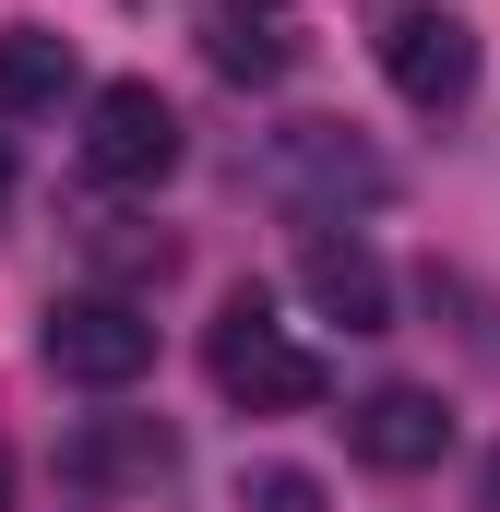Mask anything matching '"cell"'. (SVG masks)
<instances>
[{
  "label": "cell",
  "instance_id": "obj_1",
  "mask_svg": "<svg viewBox=\"0 0 500 512\" xmlns=\"http://www.w3.org/2000/svg\"><path fill=\"white\" fill-rule=\"evenodd\" d=\"M203 370H215V393L227 405H250V417H286V405H322V358L274 322V298L262 286H239L227 310H215V334H203Z\"/></svg>",
  "mask_w": 500,
  "mask_h": 512
},
{
  "label": "cell",
  "instance_id": "obj_2",
  "mask_svg": "<svg viewBox=\"0 0 500 512\" xmlns=\"http://www.w3.org/2000/svg\"><path fill=\"white\" fill-rule=\"evenodd\" d=\"M262 179H274V203H286V215H310V227H334L346 203H381V155H370L346 120H286Z\"/></svg>",
  "mask_w": 500,
  "mask_h": 512
},
{
  "label": "cell",
  "instance_id": "obj_3",
  "mask_svg": "<svg viewBox=\"0 0 500 512\" xmlns=\"http://www.w3.org/2000/svg\"><path fill=\"white\" fill-rule=\"evenodd\" d=\"M36 346H48V370H60V382H84V393H120V382H143V370H155V322L131 310L120 286H84V298H60Z\"/></svg>",
  "mask_w": 500,
  "mask_h": 512
},
{
  "label": "cell",
  "instance_id": "obj_4",
  "mask_svg": "<svg viewBox=\"0 0 500 512\" xmlns=\"http://www.w3.org/2000/svg\"><path fill=\"white\" fill-rule=\"evenodd\" d=\"M167 167H179V108L155 84H96V108H84V179L155 191Z\"/></svg>",
  "mask_w": 500,
  "mask_h": 512
},
{
  "label": "cell",
  "instance_id": "obj_5",
  "mask_svg": "<svg viewBox=\"0 0 500 512\" xmlns=\"http://www.w3.org/2000/svg\"><path fill=\"white\" fill-rule=\"evenodd\" d=\"M381 72H393V96H405V108H429V120H441V108H465V96H477V24L417 0V12H393V24H381Z\"/></svg>",
  "mask_w": 500,
  "mask_h": 512
},
{
  "label": "cell",
  "instance_id": "obj_6",
  "mask_svg": "<svg viewBox=\"0 0 500 512\" xmlns=\"http://www.w3.org/2000/svg\"><path fill=\"white\" fill-rule=\"evenodd\" d=\"M60 477H72L84 501H143V489L179 477V429H167V417H84V429L60 441Z\"/></svg>",
  "mask_w": 500,
  "mask_h": 512
},
{
  "label": "cell",
  "instance_id": "obj_7",
  "mask_svg": "<svg viewBox=\"0 0 500 512\" xmlns=\"http://www.w3.org/2000/svg\"><path fill=\"white\" fill-rule=\"evenodd\" d=\"M346 441H358V465H381V477H429L441 453H453V405L417 382H381L346 405Z\"/></svg>",
  "mask_w": 500,
  "mask_h": 512
},
{
  "label": "cell",
  "instance_id": "obj_8",
  "mask_svg": "<svg viewBox=\"0 0 500 512\" xmlns=\"http://www.w3.org/2000/svg\"><path fill=\"white\" fill-rule=\"evenodd\" d=\"M298 286H310V310L346 322V334H381V322H393V274H381V251L358 227H310V239H298Z\"/></svg>",
  "mask_w": 500,
  "mask_h": 512
},
{
  "label": "cell",
  "instance_id": "obj_9",
  "mask_svg": "<svg viewBox=\"0 0 500 512\" xmlns=\"http://www.w3.org/2000/svg\"><path fill=\"white\" fill-rule=\"evenodd\" d=\"M72 96V36L48 24H0V120H36Z\"/></svg>",
  "mask_w": 500,
  "mask_h": 512
},
{
  "label": "cell",
  "instance_id": "obj_10",
  "mask_svg": "<svg viewBox=\"0 0 500 512\" xmlns=\"http://www.w3.org/2000/svg\"><path fill=\"white\" fill-rule=\"evenodd\" d=\"M203 60L227 84H274L298 60V12H203Z\"/></svg>",
  "mask_w": 500,
  "mask_h": 512
},
{
  "label": "cell",
  "instance_id": "obj_11",
  "mask_svg": "<svg viewBox=\"0 0 500 512\" xmlns=\"http://www.w3.org/2000/svg\"><path fill=\"white\" fill-rule=\"evenodd\" d=\"M239 512H322V489H310L298 465H250V477H239Z\"/></svg>",
  "mask_w": 500,
  "mask_h": 512
},
{
  "label": "cell",
  "instance_id": "obj_12",
  "mask_svg": "<svg viewBox=\"0 0 500 512\" xmlns=\"http://www.w3.org/2000/svg\"><path fill=\"white\" fill-rule=\"evenodd\" d=\"M96 262H108V274H167V262H179V239H143V227H108V239H96Z\"/></svg>",
  "mask_w": 500,
  "mask_h": 512
},
{
  "label": "cell",
  "instance_id": "obj_13",
  "mask_svg": "<svg viewBox=\"0 0 500 512\" xmlns=\"http://www.w3.org/2000/svg\"><path fill=\"white\" fill-rule=\"evenodd\" d=\"M203 12H298V0H203Z\"/></svg>",
  "mask_w": 500,
  "mask_h": 512
},
{
  "label": "cell",
  "instance_id": "obj_14",
  "mask_svg": "<svg viewBox=\"0 0 500 512\" xmlns=\"http://www.w3.org/2000/svg\"><path fill=\"white\" fill-rule=\"evenodd\" d=\"M0 501H12V441H0Z\"/></svg>",
  "mask_w": 500,
  "mask_h": 512
},
{
  "label": "cell",
  "instance_id": "obj_15",
  "mask_svg": "<svg viewBox=\"0 0 500 512\" xmlns=\"http://www.w3.org/2000/svg\"><path fill=\"white\" fill-rule=\"evenodd\" d=\"M0 203H12V155H0Z\"/></svg>",
  "mask_w": 500,
  "mask_h": 512
}]
</instances>
